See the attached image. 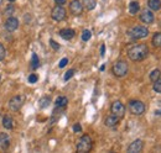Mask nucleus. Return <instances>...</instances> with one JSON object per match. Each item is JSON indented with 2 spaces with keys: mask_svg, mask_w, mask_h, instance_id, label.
<instances>
[{
  "mask_svg": "<svg viewBox=\"0 0 161 153\" xmlns=\"http://www.w3.org/2000/svg\"><path fill=\"white\" fill-rule=\"evenodd\" d=\"M149 56V48L144 43L133 45L128 48V57L134 62H140Z\"/></svg>",
  "mask_w": 161,
  "mask_h": 153,
  "instance_id": "nucleus-1",
  "label": "nucleus"
},
{
  "mask_svg": "<svg viewBox=\"0 0 161 153\" xmlns=\"http://www.w3.org/2000/svg\"><path fill=\"white\" fill-rule=\"evenodd\" d=\"M92 147H93V141H92L90 136H88V135H83L77 142V152H79V153L89 152V151H92Z\"/></svg>",
  "mask_w": 161,
  "mask_h": 153,
  "instance_id": "nucleus-2",
  "label": "nucleus"
},
{
  "mask_svg": "<svg viewBox=\"0 0 161 153\" xmlns=\"http://www.w3.org/2000/svg\"><path fill=\"white\" fill-rule=\"evenodd\" d=\"M112 72L115 76L118 78H123L129 72V67H128V63L125 61H118L114 63V66L112 67Z\"/></svg>",
  "mask_w": 161,
  "mask_h": 153,
  "instance_id": "nucleus-3",
  "label": "nucleus"
},
{
  "mask_svg": "<svg viewBox=\"0 0 161 153\" xmlns=\"http://www.w3.org/2000/svg\"><path fill=\"white\" fill-rule=\"evenodd\" d=\"M149 35V30L145 26H135L131 30H129V36L134 40H140V38H145Z\"/></svg>",
  "mask_w": 161,
  "mask_h": 153,
  "instance_id": "nucleus-4",
  "label": "nucleus"
},
{
  "mask_svg": "<svg viewBox=\"0 0 161 153\" xmlns=\"http://www.w3.org/2000/svg\"><path fill=\"white\" fill-rule=\"evenodd\" d=\"M129 110L133 115L140 116V115H143L145 112V105L140 100H131L129 103Z\"/></svg>",
  "mask_w": 161,
  "mask_h": 153,
  "instance_id": "nucleus-5",
  "label": "nucleus"
},
{
  "mask_svg": "<svg viewBox=\"0 0 161 153\" xmlns=\"http://www.w3.org/2000/svg\"><path fill=\"white\" fill-rule=\"evenodd\" d=\"M51 16L55 21H63L67 16V12H66V9L62 6V5H56L55 8L52 9V12H51Z\"/></svg>",
  "mask_w": 161,
  "mask_h": 153,
  "instance_id": "nucleus-6",
  "label": "nucleus"
},
{
  "mask_svg": "<svg viewBox=\"0 0 161 153\" xmlns=\"http://www.w3.org/2000/svg\"><path fill=\"white\" fill-rule=\"evenodd\" d=\"M24 101H25V98L21 96V95L12 96L9 100V108H10V110L11 111H19L21 109V106L24 105Z\"/></svg>",
  "mask_w": 161,
  "mask_h": 153,
  "instance_id": "nucleus-7",
  "label": "nucleus"
},
{
  "mask_svg": "<svg viewBox=\"0 0 161 153\" xmlns=\"http://www.w3.org/2000/svg\"><path fill=\"white\" fill-rule=\"evenodd\" d=\"M110 111H112L113 115H115L117 117L122 119L125 115V106H124L123 103H120V101H114V103L112 104V106H110Z\"/></svg>",
  "mask_w": 161,
  "mask_h": 153,
  "instance_id": "nucleus-8",
  "label": "nucleus"
},
{
  "mask_svg": "<svg viewBox=\"0 0 161 153\" xmlns=\"http://www.w3.org/2000/svg\"><path fill=\"white\" fill-rule=\"evenodd\" d=\"M70 11L71 14L74 16H78L83 12V4L79 2V0H72L70 4Z\"/></svg>",
  "mask_w": 161,
  "mask_h": 153,
  "instance_id": "nucleus-9",
  "label": "nucleus"
},
{
  "mask_svg": "<svg viewBox=\"0 0 161 153\" xmlns=\"http://www.w3.org/2000/svg\"><path fill=\"white\" fill-rule=\"evenodd\" d=\"M140 20L144 22V23H153L155 17H154V14H153V11L151 10H147V9H144L141 11V14H140Z\"/></svg>",
  "mask_w": 161,
  "mask_h": 153,
  "instance_id": "nucleus-10",
  "label": "nucleus"
},
{
  "mask_svg": "<svg viewBox=\"0 0 161 153\" xmlns=\"http://www.w3.org/2000/svg\"><path fill=\"white\" fill-rule=\"evenodd\" d=\"M19 27V20L14 16H10L6 21H5V29L9 31V32H14L15 30H18Z\"/></svg>",
  "mask_w": 161,
  "mask_h": 153,
  "instance_id": "nucleus-11",
  "label": "nucleus"
},
{
  "mask_svg": "<svg viewBox=\"0 0 161 153\" xmlns=\"http://www.w3.org/2000/svg\"><path fill=\"white\" fill-rule=\"evenodd\" d=\"M143 147H144V143L141 139H135V141H133L128 146V152L129 153H139L143 151Z\"/></svg>",
  "mask_w": 161,
  "mask_h": 153,
  "instance_id": "nucleus-12",
  "label": "nucleus"
},
{
  "mask_svg": "<svg viewBox=\"0 0 161 153\" xmlns=\"http://www.w3.org/2000/svg\"><path fill=\"white\" fill-rule=\"evenodd\" d=\"M10 146V137L6 132H0V148L2 149H8Z\"/></svg>",
  "mask_w": 161,
  "mask_h": 153,
  "instance_id": "nucleus-13",
  "label": "nucleus"
},
{
  "mask_svg": "<svg viewBox=\"0 0 161 153\" xmlns=\"http://www.w3.org/2000/svg\"><path fill=\"white\" fill-rule=\"evenodd\" d=\"M74 35H76V32L72 29H63V30L60 31V36L63 38V40H67V41L72 40V38L74 37Z\"/></svg>",
  "mask_w": 161,
  "mask_h": 153,
  "instance_id": "nucleus-14",
  "label": "nucleus"
},
{
  "mask_svg": "<svg viewBox=\"0 0 161 153\" xmlns=\"http://www.w3.org/2000/svg\"><path fill=\"white\" fill-rule=\"evenodd\" d=\"M119 117H117L115 115H110V116H108V117H105V120H104V123H105V126H108V127H115L118 123H119Z\"/></svg>",
  "mask_w": 161,
  "mask_h": 153,
  "instance_id": "nucleus-15",
  "label": "nucleus"
},
{
  "mask_svg": "<svg viewBox=\"0 0 161 153\" xmlns=\"http://www.w3.org/2000/svg\"><path fill=\"white\" fill-rule=\"evenodd\" d=\"M147 6L153 11H159L161 9V2L160 0H149L147 2Z\"/></svg>",
  "mask_w": 161,
  "mask_h": 153,
  "instance_id": "nucleus-16",
  "label": "nucleus"
},
{
  "mask_svg": "<svg viewBox=\"0 0 161 153\" xmlns=\"http://www.w3.org/2000/svg\"><path fill=\"white\" fill-rule=\"evenodd\" d=\"M139 10H140V4H139L138 2H131V3L129 4V12H130L131 15L138 14Z\"/></svg>",
  "mask_w": 161,
  "mask_h": 153,
  "instance_id": "nucleus-17",
  "label": "nucleus"
},
{
  "mask_svg": "<svg viewBox=\"0 0 161 153\" xmlns=\"http://www.w3.org/2000/svg\"><path fill=\"white\" fill-rule=\"evenodd\" d=\"M3 126L5 127L6 130H11L12 127H14V121H12V117L4 116V119H3Z\"/></svg>",
  "mask_w": 161,
  "mask_h": 153,
  "instance_id": "nucleus-18",
  "label": "nucleus"
},
{
  "mask_svg": "<svg viewBox=\"0 0 161 153\" xmlns=\"http://www.w3.org/2000/svg\"><path fill=\"white\" fill-rule=\"evenodd\" d=\"M50 103H51L50 96H42L41 99H40V101H38V106L41 108V109H46L50 105Z\"/></svg>",
  "mask_w": 161,
  "mask_h": 153,
  "instance_id": "nucleus-19",
  "label": "nucleus"
},
{
  "mask_svg": "<svg viewBox=\"0 0 161 153\" xmlns=\"http://www.w3.org/2000/svg\"><path fill=\"white\" fill-rule=\"evenodd\" d=\"M83 8H86L87 10H93L96 8V5H97V2L96 0H83Z\"/></svg>",
  "mask_w": 161,
  "mask_h": 153,
  "instance_id": "nucleus-20",
  "label": "nucleus"
},
{
  "mask_svg": "<svg viewBox=\"0 0 161 153\" xmlns=\"http://www.w3.org/2000/svg\"><path fill=\"white\" fill-rule=\"evenodd\" d=\"M67 103H68V99L66 96H58L56 99V106L57 108H64L67 105Z\"/></svg>",
  "mask_w": 161,
  "mask_h": 153,
  "instance_id": "nucleus-21",
  "label": "nucleus"
},
{
  "mask_svg": "<svg viewBox=\"0 0 161 153\" xmlns=\"http://www.w3.org/2000/svg\"><path fill=\"white\" fill-rule=\"evenodd\" d=\"M153 45L155 47H161V32H156L153 36Z\"/></svg>",
  "mask_w": 161,
  "mask_h": 153,
  "instance_id": "nucleus-22",
  "label": "nucleus"
},
{
  "mask_svg": "<svg viewBox=\"0 0 161 153\" xmlns=\"http://www.w3.org/2000/svg\"><path fill=\"white\" fill-rule=\"evenodd\" d=\"M161 76V72H160V69H154L151 73H150V80L154 83V82H156L159 78Z\"/></svg>",
  "mask_w": 161,
  "mask_h": 153,
  "instance_id": "nucleus-23",
  "label": "nucleus"
},
{
  "mask_svg": "<svg viewBox=\"0 0 161 153\" xmlns=\"http://www.w3.org/2000/svg\"><path fill=\"white\" fill-rule=\"evenodd\" d=\"M32 64H31V67H32V69H36V68H38V66H40V61H38V57H37V55L36 53H34L32 55Z\"/></svg>",
  "mask_w": 161,
  "mask_h": 153,
  "instance_id": "nucleus-24",
  "label": "nucleus"
},
{
  "mask_svg": "<svg viewBox=\"0 0 161 153\" xmlns=\"http://www.w3.org/2000/svg\"><path fill=\"white\" fill-rule=\"evenodd\" d=\"M153 88H154V90L156 93H159V94L161 93V78H159L156 82H154V86Z\"/></svg>",
  "mask_w": 161,
  "mask_h": 153,
  "instance_id": "nucleus-25",
  "label": "nucleus"
},
{
  "mask_svg": "<svg viewBox=\"0 0 161 153\" xmlns=\"http://www.w3.org/2000/svg\"><path fill=\"white\" fill-rule=\"evenodd\" d=\"M90 37H92V32L89 30H84L83 33H82V40L83 41H89Z\"/></svg>",
  "mask_w": 161,
  "mask_h": 153,
  "instance_id": "nucleus-26",
  "label": "nucleus"
},
{
  "mask_svg": "<svg viewBox=\"0 0 161 153\" xmlns=\"http://www.w3.org/2000/svg\"><path fill=\"white\" fill-rule=\"evenodd\" d=\"M14 11H15V8L10 4V5L5 9V15H6V16H11L12 14H14Z\"/></svg>",
  "mask_w": 161,
  "mask_h": 153,
  "instance_id": "nucleus-27",
  "label": "nucleus"
},
{
  "mask_svg": "<svg viewBox=\"0 0 161 153\" xmlns=\"http://www.w3.org/2000/svg\"><path fill=\"white\" fill-rule=\"evenodd\" d=\"M5 56H6V51H5V47L0 43V62L5 59Z\"/></svg>",
  "mask_w": 161,
  "mask_h": 153,
  "instance_id": "nucleus-28",
  "label": "nucleus"
},
{
  "mask_svg": "<svg viewBox=\"0 0 161 153\" xmlns=\"http://www.w3.org/2000/svg\"><path fill=\"white\" fill-rule=\"evenodd\" d=\"M73 75H74V69H70L68 72H66V74H64V76H63V79H64V80H70Z\"/></svg>",
  "mask_w": 161,
  "mask_h": 153,
  "instance_id": "nucleus-29",
  "label": "nucleus"
},
{
  "mask_svg": "<svg viewBox=\"0 0 161 153\" xmlns=\"http://www.w3.org/2000/svg\"><path fill=\"white\" fill-rule=\"evenodd\" d=\"M50 45H51V47L53 48V49H60V45L56 42V41H53V40H50Z\"/></svg>",
  "mask_w": 161,
  "mask_h": 153,
  "instance_id": "nucleus-30",
  "label": "nucleus"
},
{
  "mask_svg": "<svg viewBox=\"0 0 161 153\" xmlns=\"http://www.w3.org/2000/svg\"><path fill=\"white\" fill-rule=\"evenodd\" d=\"M37 75L36 74H31L30 76H29V83H31V84H34V83H36L37 82Z\"/></svg>",
  "mask_w": 161,
  "mask_h": 153,
  "instance_id": "nucleus-31",
  "label": "nucleus"
},
{
  "mask_svg": "<svg viewBox=\"0 0 161 153\" xmlns=\"http://www.w3.org/2000/svg\"><path fill=\"white\" fill-rule=\"evenodd\" d=\"M67 63H68V59H67V58H62V59L60 61L58 67H60V68H63V67H66V66H67Z\"/></svg>",
  "mask_w": 161,
  "mask_h": 153,
  "instance_id": "nucleus-32",
  "label": "nucleus"
},
{
  "mask_svg": "<svg viewBox=\"0 0 161 153\" xmlns=\"http://www.w3.org/2000/svg\"><path fill=\"white\" fill-rule=\"evenodd\" d=\"M73 131H74V132H80V131H82V127H80L79 123H76V125L73 126Z\"/></svg>",
  "mask_w": 161,
  "mask_h": 153,
  "instance_id": "nucleus-33",
  "label": "nucleus"
},
{
  "mask_svg": "<svg viewBox=\"0 0 161 153\" xmlns=\"http://www.w3.org/2000/svg\"><path fill=\"white\" fill-rule=\"evenodd\" d=\"M55 3H56L57 5H62V6H63V5L67 3V0H55Z\"/></svg>",
  "mask_w": 161,
  "mask_h": 153,
  "instance_id": "nucleus-34",
  "label": "nucleus"
},
{
  "mask_svg": "<svg viewBox=\"0 0 161 153\" xmlns=\"http://www.w3.org/2000/svg\"><path fill=\"white\" fill-rule=\"evenodd\" d=\"M104 55H105V45H102L100 46V56L104 57Z\"/></svg>",
  "mask_w": 161,
  "mask_h": 153,
  "instance_id": "nucleus-35",
  "label": "nucleus"
},
{
  "mask_svg": "<svg viewBox=\"0 0 161 153\" xmlns=\"http://www.w3.org/2000/svg\"><path fill=\"white\" fill-rule=\"evenodd\" d=\"M155 114H156V115H161V109H156Z\"/></svg>",
  "mask_w": 161,
  "mask_h": 153,
  "instance_id": "nucleus-36",
  "label": "nucleus"
},
{
  "mask_svg": "<svg viewBox=\"0 0 161 153\" xmlns=\"http://www.w3.org/2000/svg\"><path fill=\"white\" fill-rule=\"evenodd\" d=\"M104 69H105V66H102V67H100V70H102V72H103V70H104Z\"/></svg>",
  "mask_w": 161,
  "mask_h": 153,
  "instance_id": "nucleus-37",
  "label": "nucleus"
},
{
  "mask_svg": "<svg viewBox=\"0 0 161 153\" xmlns=\"http://www.w3.org/2000/svg\"><path fill=\"white\" fill-rule=\"evenodd\" d=\"M8 2H10V3H14V2H15V0H8Z\"/></svg>",
  "mask_w": 161,
  "mask_h": 153,
  "instance_id": "nucleus-38",
  "label": "nucleus"
},
{
  "mask_svg": "<svg viewBox=\"0 0 161 153\" xmlns=\"http://www.w3.org/2000/svg\"><path fill=\"white\" fill-rule=\"evenodd\" d=\"M0 79H2V78H0Z\"/></svg>",
  "mask_w": 161,
  "mask_h": 153,
  "instance_id": "nucleus-39",
  "label": "nucleus"
}]
</instances>
